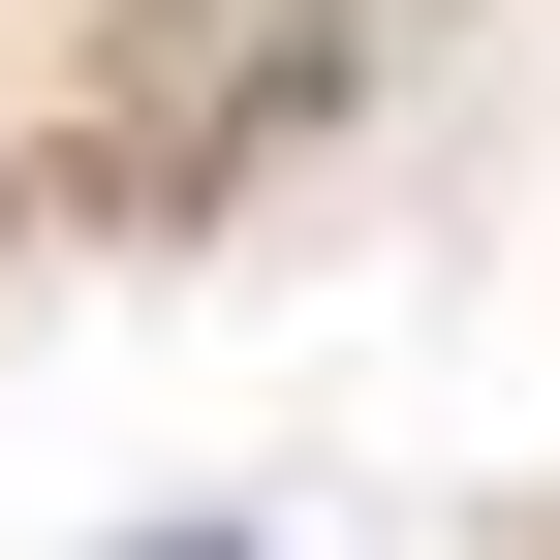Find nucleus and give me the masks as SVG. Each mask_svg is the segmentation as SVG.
I'll list each match as a JSON object with an SVG mask.
<instances>
[{
  "label": "nucleus",
  "mask_w": 560,
  "mask_h": 560,
  "mask_svg": "<svg viewBox=\"0 0 560 560\" xmlns=\"http://www.w3.org/2000/svg\"><path fill=\"white\" fill-rule=\"evenodd\" d=\"M156 560H249V529H156Z\"/></svg>",
  "instance_id": "nucleus-1"
}]
</instances>
